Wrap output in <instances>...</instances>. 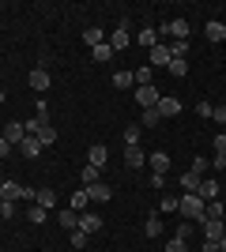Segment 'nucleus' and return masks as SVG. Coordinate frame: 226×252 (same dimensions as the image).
Wrapping results in <instances>:
<instances>
[{
	"label": "nucleus",
	"instance_id": "nucleus-1",
	"mask_svg": "<svg viewBox=\"0 0 226 252\" xmlns=\"http://www.w3.org/2000/svg\"><path fill=\"white\" fill-rule=\"evenodd\" d=\"M177 215L189 222H200L204 219V200L196 196V192H185V196H177Z\"/></svg>",
	"mask_w": 226,
	"mask_h": 252
},
{
	"label": "nucleus",
	"instance_id": "nucleus-2",
	"mask_svg": "<svg viewBox=\"0 0 226 252\" xmlns=\"http://www.w3.org/2000/svg\"><path fill=\"white\" fill-rule=\"evenodd\" d=\"M132 98H136L140 109H155L162 94H159V87H155V83H147V87H136V94H132Z\"/></svg>",
	"mask_w": 226,
	"mask_h": 252
},
{
	"label": "nucleus",
	"instance_id": "nucleus-3",
	"mask_svg": "<svg viewBox=\"0 0 226 252\" xmlns=\"http://www.w3.org/2000/svg\"><path fill=\"white\" fill-rule=\"evenodd\" d=\"M189 31H193V27H189V19H181V15L159 27V34H170V38H177V42H185V38H189Z\"/></svg>",
	"mask_w": 226,
	"mask_h": 252
},
{
	"label": "nucleus",
	"instance_id": "nucleus-4",
	"mask_svg": "<svg viewBox=\"0 0 226 252\" xmlns=\"http://www.w3.org/2000/svg\"><path fill=\"white\" fill-rule=\"evenodd\" d=\"M27 83H31V91H38V94H45V91H49V83H53V75L45 72V64H38V68H34V72H31V79H27Z\"/></svg>",
	"mask_w": 226,
	"mask_h": 252
},
{
	"label": "nucleus",
	"instance_id": "nucleus-5",
	"mask_svg": "<svg viewBox=\"0 0 226 252\" xmlns=\"http://www.w3.org/2000/svg\"><path fill=\"white\" fill-rule=\"evenodd\" d=\"M147 166H151V173H162V177H166V173H170V155H166V151H155V155H147Z\"/></svg>",
	"mask_w": 226,
	"mask_h": 252
},
{
	"label": "nucleus",
	"instance_id": "nucleus-6",
	"mask_svg": "<svg viewBox=\"0 0 226 252\" xmlns=\"http://www.w3.org/2000/svg\"><path fill=\"white\" fill-rule=\"evenodd\" d=\"M132 45V34H129V23H121L117 31H113V38H109V49L121 53V49H129Z\"/></svg>",
	"mask_w": 226,
	"mask_h": 252
},
{
	"label": "nucleus",
	"instance_id": "nucleus-7",
	"mask_svg": "<svg viewBox=\"0 0 226 252\" xmlns=\"http://www.w3.org/2000/svg\"><path fill=\"white\" fill-rule=\"evenodd\" d=\"M0 136L8 139L11 147H19L23 139H27V128H23V121H11V125H4V132H0Z\"/></svg>",
	"mask_w": 226,
	"mask_h": 252
},
{
	"label": "nucleus",
	"instance_id": "nucleus-8",
	"mask_svg": "<svg viewBox=\"0 0 226 252\" xmlns=\"http://www.w3.org/2000/svg\"><path fill=\"white\" fill-rule=\"evenodd\" d=\"M196 196H200V200H219V196H223V185H219V181L215 177H204V181H200V192H196Z\"/></svg>",
	"mask_w": 226,
	"mask_h": 252
},
{
	"label": "nucleus",
	"instance_id": "nucleus-9",
	"mask_svg": "<svg viewBox=\"0 0 226 252\" xmlns=\"http://www.w3.org/2000/svg\"><path fill=\"white\" fill-rule=\"evenodd\" d=\"M151 68H170V42H159L151 49Z\"/></svg>",
	"mask_w": 226,
	"mask_h": 252
},
{
	"label": "nucleus",
	"instance_id": "nucleus-10",
	"mask_svg": "<svg viewBox=\"0 0 226 252\" xmlns=\"http://www.w3.org/2000/svg\"><path fill=\"white\" fill-rule=\"evenodd\" d=\"M155 109H159V117H162V121H170V117H177V113H181V102H177V98H166V94H162Z\"/></svg>",
	"mask_w": 226,
	"mask_h": 252
},
{
	"label": "nucleus",
	"instance_id": "nucleus-11",
	"mask_svg": "<svg viewBox=\"0 0 226 252\" xmlns=\"http://www.w3.org/2000/svg\"><path fill=\"white\" fill-rule=\"evenodd\" d=\"M102 222H106L102 215H91V211H83V215H79V230H83V233H98V230H102Z\"/></svg>",
	"mask_w": 226,
	"mask_h": 252
},
{
	"label": "nucleus",
	"instance_id": "nucleus-12",
	"mask_svg": "<svg viewBox=\"0 0 226 252\" xmlns=\"http://www.w3.org/2000/svg\"><path fill=\"white\" fill-rule=\"evenodd\" d=\"M200 222H204V241H219V237L226 233V226L219 219H200Z\"/></svg>",
	"mask_w": 226,
	"mask_h": 252
},
{
	"label": "nucleus",
	"instance_id": "nucleus-13",
	"mask_svg": "<svg viewBox=\"0 0 226 252\" xmlns=\"http://www.w3.org/2000/svg\"><path fill=\"white\" fill-rule=\"evenodd\" d=\"M87 196L98 200V203H106V200H113V189H109L106 181H98V185H87Z\"/></svg>",
	"mask_w": 226,
	"mask_h": 252
},
{
	"label": "nucleus",
	"instance_id": "nucleus-14",
	"mask_svg": "<svg viewBox=\"0 0 226 252\" xmlns=\"http://www.w3.org/2000/svg\"><path fill=\"white\" fill-rule=\"evenodd\" d=\"M106 158H109V151L102 147V143H95V147L87 151V166H95V169H102V166H106Z\"/></svg>",
	"mask_w": 226,
	"mask_h": 252
},
{
	"label": "nucleus",
	"instance_id": "nucleus-15",
	"mask_svg": "<svg viewBox=\"0 0 226 252\" xmlns=\"http://www.w3.org/2000/svg\"><path fill=\"white\" fill-rule=\"evenodd\" d=\"M204 38H207V42H226V23L211 19V23L204 27Z\"/></svg>",
	"mask_w": 226,
	"mask_h": 252
},
{
	"label": "nucleus",
	"instance_id": "nucleus-16",
	"mask_svg": "<svg viewBox=\"0 0 226 252\" xmlns=\"http://www.w3.org/2000/svg\"><path fill=\"white\" fill-rule=\"evenodd\" d=\"M34 203H38V207H45V211H53V207H57V192H53V189H34Z\"/></svg>",
	"mask_w": 226,
	"mask_h": 252
},
{
	"label": "nucleus",
	"instance_id": "nucleus-17",
	"mask_svg": "<svg viewBox=\"0 0 226 252\" xmlns=\"http://www.w3.org/2000/svg\"><path fill=\"white\" fill-rule=\"evenodd\" d=\"M57 226H65V230H79V215H75L72 207L57 211Z\"/></svg>",
	"mask_w": 226,
	"mask_h": 252
},
{
	"label": "nucleus",
	"instance_id": "nucleus-18",
	"mask_svg": "<svg viewBox=\"0 0 226 252\" xmlns=\"http://www.w3.org/2000/svg\"><path fill=\"white\" fill-rule=\"evenodd\" d=\"M125 166H129V169H140V166H147L143 151H140V147H125Z\"/></svg>",
	"mask_w": 226,
	"mask_h": 252
},
{
	"label": "nucleus",
	"instance_id": "nucleus-19",
	"mask_svg": "<svg viewBox=\"0 0 226 252\" xmlns=\"http://www.w3.org/2000/svg\"><path fill=\"white\" fill-rule=\"evenodd\" d=\"M102 42H106L102 27H87V31H83V45H91V49H95V45H102Z\"/></svg>",
	"mask_w": 226,
	"mask_h": 252
},
{
	"label": "nucleus",
	"instance_id": "nucleus-20",
	"mask_svg": "<svg viewBox=\"0 0 226 252\" xmlns=\"http://www.w3.org/2000/svg\"><path fill=\"white\" fill-rule=\"evenodd\" d=\"M143 233H147V237H159V233H162V219H159V211H151V215H147V222H143Z\"/></svg>",
	"mask_w": 226,
	"mask_h": 252
},
{
	"label": "nucleus",
	"instance_id": "nucleus-21",
	"mask_svg": "<svg viewBox=\"0 0 226 252\" xmlns=\"http://www.w3.org/2000/svg\"><path fill=\"white\" fill-rule=\"evenodd\" d=\"M136 42L147 45V49H155V45H159V31H155V27H143V31L136 34Z\"/></svg>",
	"mask_w": 226,
	"mask_h": 252
},
{
	"label": "nucleus",
	"instance_id": "nucleus-22",
	"mask_svg": "<svg viewBox=\"0 0 226 252\" xmlns=\"http://www.w3.org/2000/svg\"><path fill=\"white\" fill-rule=\"evenodd\" d=\"M19 151H23V158H38V155H42V143H38L34 136H27V139L19 143Z\"/></svg>",
	"mask_w": 226,
	"mask_h": 252
},
{
	"label": "nucleus",
	"instance_id": "nucleus-23",
	"mask_svg": "<svg viewBox=\"0 0 226 252\" xmlns=\"http://www.w3.org/2000/svg\"><path fill=\"white\" fill-rule=\"evenodd\" d=\"M223 215H226L223 200H207L204 203V219H219V222H223Z\"/></svg>",
	"mask_w": 226,
	"mask_h": 252
},
{
	"label": "nucleus",
	"instance_id": "nucleus-24",
	"mask_svg": "<svg viewBox=\"0 0 226 252\" xmlns=\"http://www.w3.org/2000/svg\"><path fill=\"white\" fill-rule=\"evenodd\" d=\"M189 169H193V173H196L200 181H204V177H211V173H207V169H211V162H207L204 155H196V158H193V166H189Z\"/></svg>",
	"mask_w": 226,
	"mask_h": 252
},
{
	"label": "nucleus",
	"instance_id": "nucleus-25",
	"mask_svg": "<svg viewBox=\"0 0 226 252\" xmlns=\"http://www.w3.org/2000/svg\"><path fill=\"white\" fill-rule=\"evenodd\" d=\"M151 75H155V68L151 64H143V68H132V79H136V87H147Z\"/></svg>",
	"mask_w": 226,
	"mask_h": 252
},
{
	"label": "nucleus",
	"instance_id": "nucleus-26",
	"mask_svg": "<svg viewBox=\"0 0 226 252\" xmlns=\"http://www.w3.org/2000/svg\"><path fill=\"white\" fill-rule=\"evenodd\" d=\"M177 181H181V189H185V192H200V177H196L193 169H185Z\"/></svg>",
	"mask_w": 226,
	"mask_h": 252
},
{
	"label": "nucleus",
	"instance_id": "nucleus-27",
	"mask_svg": "<svg viewBox=\"0 0 226 252\" xmlns=\"http://www.w3.org/2000/svg\"><path fill=\"white\" fill-rule=\"evenodd\" d=\"M113 87H117V91H129V87H136L132 72H125V68H121V72H113Z\"/></svg>",
	"mask_w": 226,
	"mask_h": 252
},
{
	"label": "nucleus",
	"instance_id": "nucleus-28",
	"mask_svg": "<svg viewBox=\"0 0 226 252\" xmlns=\"http://www.w3.org/2000/svg\"><path fill=\"white\" fill-rule=\"evenodd\" d=\"M87 203H91V196H87V189H79V192L72 196V203H68V207H72L75 215H83V211H87Z\"/></svg>",
	"mask_w": 226,
	"mask_h": 252
},
{
	"label": "nucleus",
	"instance_id": "nucleus-29",
	"mask_svg": "<svg viewBox=\"0 0 226 252\" xmlns=\"http://www.w3.org/2000/svg\"><path fill=\"white\" fill-rule=\"evenodd\" d=\"M109 57H113V49H109V42H102V45H95V49H91V61H95V64H106Z\"/></svg>",
	"mask_w": 226,
	"mask_h": 252
},
{
	"label": "nucleus",
	"instance_id": "nucleus-30",
	"mask_svg": "<svg viewBox=\"0 0 226 252\" xmlns=\"http://www.w3.org/2000/svg\"><path fill=\"white\" fill-rule=\"evenodd\" d=\"M49 219V211L38 207V203H31V211H27V222H34V226H42V222Z\"/></svg>",
	"mask_w": 226,
	"mask_h": 252
},
{
	"label": "nucleus",
	"instance_id": "nucleus-31",
	"mask_svg": "<svg viewBox=\"0 0 226 252\" xmlns=\"http://www.w3.org/2000/svg\"><path fill=\"white\" fill-rule=\"evenodd\" d=\"M140 132H143L140 125H129V128H125V147H140Z\"/></svg>",
	"mask_w": 226,
	"mask_h": 252
},
{
	"label": "nucleus",
	"instance_id": "nucleus-32",
	"mask_svg": "<svg viewBox=\"0 0 226 252\" xmlns=\"http://www.w3.org/2000/svg\"><path fill=\"white\" fill-rule=\"evenodd\" d=\"M34 139H38L42 147H53V143H57V132H53V125H49V128H42V132H38Z\"/></svg>",
	"mask_w": 226,
	"mask_h": 252
},
{
	"label": "nucleus",
	"instance_id": "nucleus-33",
	"mask_svg": "<svg viewBox=\"0 0 226 252\" xmlns=\"http://www.w3.org/2000/svg\"><path fill=\"white\" fill-rule=\"evenodd\" d=\"M102 181V169H95V166H83V189L87 185H98Z\"/></svg>",
	"mask_w": 226,
	"mask_h": 252
},
{
	"label": "nucleus",
	"instance_id": "nucleus-34",
	"mask_svg": "<svg viewBox=\"0 0 226 252\" xmlns=\"http://www.w3.org/2000/svg\"><path fill=\"white\" fill-rule=\"evenodd\" d=\"M170 75H173V79L189 75V61H170Z\"/></svg>",
	"mask_w": 226,
	"mask_h": 252
},
{
	"label": "nucleus",
	"instance_id": "nucleus-35",
	"mask_svg": "<svg viewBox=\"0 0 226 252\" xmlns=\"http://www.w3.org/2000/svg\"><path fill=\"white\" fill-rule=\"evenodd\" d=\"M143 125H147V128H159V125H162L159 109H143Z\"/></svg>",
	"mask_w": 226,
	"mask_h": 252
},
{
	"label": "nucleus",
	"instance_id": "nucleus-36",
	"mask_svg": "<svg viewBox=\"0 0 226 252\" xmlns=\"http://www.w3.org/2000/svg\"><path fill=\"white\" fill-rule=\"evenodd\" d=\"M166 252H189V241H181V237H170V241H166Z\"/></svg>",
	"mask_w": 226,
	"mask_h": 252
},
{
	"label": "nucleus",
	"instance_id": "nucleus-37",
	"mask_svg": "<svg viewBox=\"0 0 226 252\" xmlns=\"http://www.w3.org/2000/svg\"><path fill=\"white\" fill-rule=\"evenodd\" d=\"M215 158H226V132L215 136Z\"/></svg>",
	"mask_w": 226,
	"mask_h": 252
},
{
	"label": "nucleus",
	"instance_id": "nucleus-38",
	"mask_svg": "<svg viewBox=\"0 0 226 252\" xmlns=\"http://www.w3.org/2000/svg\"><path fill=\"white\" fill-rule=\"evenodd\" d=\"M173 237H181V241H189V237H193V222H181V226H177V233H173Z\"/></svg>",
	"mask_w": 226,
	"mask_h": 252
},
{
	"label": "nucleus",
	"instance_id": "nucleus-39",
	"mask_svg": "<svg viewBox=\"0 0 226 252\" xmlns=\"http://www.w3.org/2000/svg\"><path fill=\"white\" fill-rule=\"evenodd\" d=\"M211 113H215V105H211V102H196V117H211Z\"/></svg>",
	"mask_w": 226,
	"mask_h": 252
},
{
	"label": "nucleus",
	"instance_id": "nucleus-40",
	"mask_svg": "<svg viewBox=\"0 0 226 252\" xmlns=\"http://www.w3.org/2000/svg\"><path fill=\"white\" fill-rule=\"evenodd\" d=\"M87 237H91V233H83V230H72V245H75V249H83V245H87Z\"/></svg>",
	"mask_w": 226,
	"mask_h": 252
},
{
	"label": "nucleus",
	"instance_id": "nucleus-41",
	"mask_svg": "<svg viewBox=\"0 0 226 252\" xmlns=\"http://www.w3.org/2000/svg\"><path fill=\"white\" fill-rule=\"evenodd\" d=\"M159 211H177V196H162Z\"/></svg>",
	"mask_w": 226,
	"mask_h": 252
},
{
	"label": "nucleus",
	"instance_id": "nucleus-42",
	"mask_svg": "<svg viewBox=\"0 0 226 252\" xmlns=\"http://www.w3.org/2000/svg\"><path fill=\"white\" fill-rule=\"evenodd\" d=\"M11 215H15V203L4 200V203H0V219H11Z\"/></svg>",
	"mask_w": 226,
	"mask_h": 252
},
{
	"label": "nucleus",
	"instance_id": "nucleus-43",
	"mask_svg": "<svg viewBox=\"0 0 226 252\" xmlns=\"http://www.w3.org/2000/svg\"><path fill=\"white\" fill-rule=\"evenodd\" d=\"M151 189H166V177H162V173H151Z\"/></svg>",
	"mask_w": 226,
	"mask_h": 252
},
{
	"label": "nucleus",
	"instance_id": "nucleus-44",
	"mask_svg": "<svg viewBox=\"0 0 226 252\" xmlns=\"http://www.w3.org/2000/svg\"><path fill=\"white\" fill-rule=\"evenodd\" d=\"M211 117H215L219 125H226V105H215V113H211Z\"/></svg>",
	"mask_w": 226,
	"mask_h": 252
},
{
	"label": "nucleus",
	"instance_id": "nucleus-45",
	"mask_svg": "<svg viewBox=\"0 0 226 252\" xmlns=\"http://www.w3.org/2000/svg\"><path fill=\"white\" fill-rule=\"evenodd\" d=\"M8 155H11V143H8L4 136H0V158H8Z\"/></svg>",
	"mask_w": 226,
	"mask_h": 252
},
{
	"label": "nucleus",
	"instance_id": "nucleus-46",
	"mask_svg": "<svg viewBox=\"0 0 226 252\" xmlns=\"http://www.w3.org/2000/svg\"><path fill=\"white\" fill-rule=\"evenodd\" d=\"M219 252H226V233H223V237H219Z\"/></svg>",
	"mask_w": 226,
	"mask_h": 252
},
{
	"label": "nucleus",
	"instance_id": "nucleus-47",
	"mask_svg": "<svg viewBox=\"0 0 226 252\" xmlns=\"http://www.w3.org/2000/svg\"><path fill=\"white\" fill-rule=\"evenodd\" d=\"M0 102H4V91H0Z\"/></svg>",
	"mask_w": 226,
	"mask_h": 252
},
{
	"label": "nucleus",
	"instance_id": "nucleus-48",
	"mask_svg": "<svg viewBox=\"0 0 226 252\" xmlns=\"http://www.w3.org/2000/svg\"><path fill=\"white\" fill-rule=\"evenodd\" d=\"M0 189H4V177H0Z\"/></svg>",
	"mask_w": 226,
	"mask_h": 252
},
{
	"label": "nucleus",
	"instance_id": "nucleus-49",
	"mask_svg": "<svg viewBox=\"0 0 226 252\" xmlns=\"http://www.w3.org/2000/svg\"><path fill=\"white\" fill-rule=\"evenodd\" d=\"M0 203H4V196H0Z\"/></svg>",
	"mask_w": 226,
	"mask_h": 252
}]
</instances>
